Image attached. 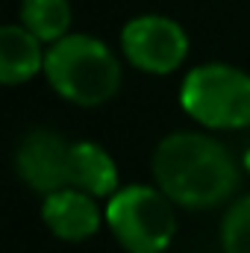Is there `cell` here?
<instances>
[{"instance_id": "1", "label": "cell", "mask_w": 250, "mask_h": 253, "mask_svg": "<svg viewBox=\"0 0 250 253\" xmlns=\"http://www.w3.org/2000/svg\"><path fill=\"white\" fill-rule=\"evenodd\" d=\"M153 180L174 206L212 209L236 194L242 171L236 156L218 138L180 129L156 144Z\"/></svg>"}, {"instance_id": "2", "label": "cell", "mask_w": 250, "mask_h": 253, "mask_svg": "<svg viewBox=\"0 0 250 253\" xmlns=\"http://www.w3.org/2000/svg\"><path fill=\"white\" fill-rule=\"evenodd\" d=\"M44 77L50 88L77 106H100L121 88V62L109 44L85 33H68L47 47Z\"/></svg>"}, {"instance_id": "3", "label": "cell", "mask_w": 250, "mask_h": 253, "mask_svg": "<svg viewBox=\"0 0 250 253\" xmlns=\"http://www.w3.org/2000/svg\"><path fill=\"white\" fill-rule=\"evenodd\" d=\"M180 103L200 126L245 129L250 126V74L227 62L197 65L183 80Z\"/></svg>"}, {"instance_id": "4", "label": "cell", "mask_w": 250, "mask_h": 253, "mask_svg": "<svg viewBox=\"0 0 250 253\" xmlns=\"http://www.w3.org/2000/svg\"><path fill=\"white\" fill-rule=\"evenodd\" d=\"M106 224L126 253H165L177 233L174 203L159 186H124L106 203Z\"/></svg>"}, {"instance_id": "5", "label": "cell", "mask_w": 250, "mask_h": 253, "mask_svg": "<svg viewBox=\"0 0 250 253\" xmlns=\"http://www.w3.org/2000/svg\"><path fill=\"white\" fill-rule=\"evenodd\" d=\"M188 33L168 15H138L121 30L126 62L144 74L165 77L188 59Z\"/></svg>"}, {"instance_id": "6", "label": "cell", "mask_w": 250, "mask_h": 253, "mask_svg": "<svg viewBox=\"0 0 250 253\" xmlns=\"http://www.w3.org/2000/svg\"><path fill=\"white\" fill-rule=\"evenodd\" d=\"M71 147L74 141H65L56 129H30L15 147V171L30 189L44 197L71 189Z\"/></svg>"}, {"instance_id": "7", "label": "cell", "mask_w": 250, "mask_h": 253, "mask_svg": "<svg viewBox=\"0 0 250 253\" xmlns=\"http://www.w3.org/2000/svg\"><path fill=\"white\" fill-rule=\"evenodd\" d=\"M106 215H100L97 197L80 189H62L44 197L42 203V221L47 230L62 242H85L91 239Z\"/></svg>"}, {"instance_id": "8", "label": "cell", "mask_w": 250, "mask_h": 253, "mask_svg": "<svg viewBox=\"0 0 250 253\" xmlns=\"http://www.w3.org/2000/svg\"><path fill=\"white\" fill-rule=\"evenodd\" d=\"M47 50L21 24H6L0 30V83L21 85L44 71Z\"/></svg>"}, {"instance_id": "9", "label": "cell", "mask_w": 250, "mask_h": 253, "mask_svg": "<svg viewBox=\"0 0 250 253\" xmlns=\"http://www.w3.org/2000/svg\"><path fill=\"white\" fill-rule=\"evenodd\" d=\"M71 189L91 197H112L118 191V165L94 141H74L71 147Z\"/></svg>"}, {"instance_id": "10", "label": "cell", "mask_w": 250, "mask_h": 253, "mask_svg": "<svg viewBox=\"0 0 250 253\" xmlns=\"http://www.w3.org/2000/svg\"><path fill=\"white\" fill-rule=\"evenodd\" d=\"M74 21V9L68 0H24L21 3V27H27L42 44H56L68 36Z\"/></svg>"}, {"instance_id": "11", "label": "cell", "mask_w": 250, "mask_h": 253, "mask_svg": "<svg viewBox=\"0 0 250 253\" xmlns=\"http://www.w3.org/2000/svg\"><path fill=\"white\" fill-rule=\"evenodd\" d=\"M224 253H250V194L239 197L221 221Z\"/></svg>"}, {"instance_id": "12", "label": "cell", "mask_w": 250, "mask_h": 253, "mask_svg": "<svg viewBox=\"0 0 250 253\" xmlns=\"http://www.w3.org/2000/svg\"><path fill=\"white\" fill-rule=\"evenodd\" d=\"M245 168L250 171V147H248V153H245Z\"/></svg>"}]
</instances>
